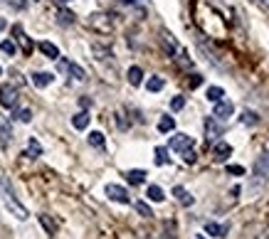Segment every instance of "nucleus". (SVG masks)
Listing matches in <instances>:
<instances>
[{
  "label": "nucleus",
  "instance_id": "1",
  "mask_svg": "<svg viewBox=\"0 0 269 239\" xmlns=\"http://www.w3.org/2000/svg\"><path fill=\"white\" fill-rule=\"evenodd\" d=\"M0 192H3V202H5V207H8V210H10L18 220H27V217H30V215H27V210L20 205V200L15 197L10 180H3V183H0Z\"/></svg>",
  "mask_w": 269,
  "mask_h": 239
},
{
  "label": "nucleus",
  "instance_id": "2",
  "mask_svg": "<svg viewBox=\"0 0 269 239\" xmlns=\"http://www.w3.org/2000/svg\"><path fill=\"white\" fill-rule=\"evenodd\" d=\"M104 195L109 197V200H114V202H121V205H129L131 202V195H129V190L126 187H121V185H106L104 187Z\"/></svg>",
  "mask_w": 269,
  "mask_h": 239
},
{
  "label": "nucleus",
  "instance_id": "3",
  "mask_svg": "<svg viewBox=\"0 0 269 239\" xmlns=\"http://www.w3.org/2000/svg\"><path fill=\"white\" fill-rule=\"evenodd\" d=\"M0 106L3 109H15L18 106V87H13V84L0 87Z\"/></svg>",
  "mask_w": 269,
  "mask_h": 239
},
{
  "label": "nucleus",
  "instance_id": "4",
  "mask_svg": "<svg viewBox=\"0 0 269 239\" xmlns=\"http://www.w3.org/2000/svg\"><path fill=\"white\" fill-rule=\"evenodd\" d=\"M222 131H225V129L215 121V116H208V118H205V143L212 146V143L222 136Z\"/></svg>",
  "mask_w": 269,
  "mask_h": 239
},
{
  "label": "nucleus",
  "instance_id": "5",
  "mask_svg": "<svg viewBox=\"0 0 269 239\" xmlns=\"http://www.w3.org/2000/svg\"><path fill=\"white\" fill-rule=\"evenodd\" d=\"M254 178L257 180H269V153H262L254 161Z\"/></svg>",
  "mask_w": 269,
  "mask_h": 239
},
{
  "label": "nucleus",
  "instance_id": "6",
  "mask_svg": "<svg viewBox=\"0 0 269 239\" xmlns=\"http://www.w3.org/2000/svg\"><path fill=\"white\" fill-rule=\"evenodd\" d=\"M232 113H235V104L227 101V99H220V101L215 104V111H212V116L220 118V121H227V118L232 116Z\"/></svg>",
  "mask_w": 269,
  "mask_h": 239
},
{
  "label": "nucleus",
  "instance_id": "7",
  "mask_svg": "<svg viewBox=\"0 0 269 239\" xmlns=\"http://www.w3.org/2000/svg\"><path fill=\"white\" fill-rule=\"evenodd\" d=\"M168 148H171V150L183 153V150H188V148H193V138H190V136H185V133H178V136H173V138H171Z\"/></svg>",
  "mask_w": 269,
  "mask_h": 239
},
{
  "label": "nucleus",
  "instance_id": "8",
  "mask_svg": "<svg viewBox=\"0 0 269 239\" xmlns=\"http://www.w3.org/2000/svg\"><path fill=\"white\" fill-rule=\"evenodd\" d=\"M212 153H215V161L217 163H225L227 158L232 155V146L225 143V141H217V143H212Z\"/></svg>",
  "mask_w": 269,
  "mask_h": 239
},
{
  "label": "nucleus",
  "instance_id": "9",
  "mask_svg": "<svg viewBox=\"0 0 269 239\" xmlns=\"http://www.w3.org/2000/svg\"><path fill=\"white\" fill-rule=\"evenodd\" d=\"M13 141V129H10V121H5L3 116H0V143H3V148H8Z\"/></svg>",
  "mask_w": 269,
  "mask_h": 239
},
{
  "label": "nucleus",
  "instance_id": "10",
  "mask_svg": "<svg viewBox=\"0 0 269 239\" xmlns=\"http://www.w3.org/2000/svg\"><path fill=\"white\" fill-rule=\"evenodd\" d=\"M52 79H55V76H52L50 72H35V74H32V84H35L37 89H45V87L52 84Z\"/></svg>",
  "mask_w": 269,
  "mask_h": 239
},
{
  "label": "nucleus",
  "instance_id": "11",
  "mask_svg": "<svg viewBox=\"0 0 269 239\" xmlns=\"http://www.w3.org/2000/svg\"><path fill=\"white\" fill-rule=\"evenodd\" d=\"M59 69H67L74 79H79V82L87 76V74H84V69H82L79 64H74V62H59Z\"/></svg>",
  "mask_w": 269,
  "mask_h": 239
},
{
  "label": "nucleus",
  "instance_id": "12",
  "mask_svg": "<svg viewBox=\"0 0 269 239\" xmlns=\"http://www.w3.org/2000/svg\"><path fill=\"white\" fill-rule=\"evenodd\" d=\"M173 195H175V200H178L180 205H185V207H190V205L195 202L193 197L188 195V190H185V187H180V185H175V187H173Z\"/></svg>",
  "mask_w": 269,
  "mask_h": 239
},
{
  "label": "nucleus",
  "instance_id": "13",
  "mask_svg": "<svg viewBox=\"0 0 269 239\" xmlns=\"http://www.w3.org/2000/svg\"><path fill=\"white\" fill-rule=\"evenodd\" d=\"M89 113L87 111H79V113H77V116H72V126L77 129V131H84L87 126H89Z\"/></svg>",
  "mask_w": 269,
  "mask_h": 239
},
{
  "label": "nucleus",
  "instance_id": "14",
  "mask_svg": "<svg viewBox=\"0 0 269 239\" xmlns=\"http://www.w3.org/2000/svg\"><path fill=\"white\" fill-rule=\"evenodd\" d=\"M205 232L210 237H225L227 234V227L225 224H217V222H205Z\"/></svg>",
  "mask_w": 269,
  "mask_h": 239
},
{
  "label": "nucleus",
  "instance_id": "15",
  "mask_svg": "<svg viewBox=\"0 0 269 239\" xmlns=\"http://www.w3.org/2000/svg\"><path fill=\"white\" fill-rule=\"evenodd\" d=\"M146 195H148V200L151 202H163V190L158 187V185H148V190H146Z\"/></svg>",
  "mask_w": 269,
  "mask_h": 239
},
{
  "label": "nucleus",
  "instance_id": "16",
  "mask_svg": "<svg viewBox=\"0 0 269 239\" xmlns=\"http://www.w3.org/2000/svg\"><path fill=\"white\" fill-rule=\"evenodd\" d=\"M173 129H175V118H173V116H161L158 131H161V133H171Z\"/></svg>",
  "mask_w": 269,
  "mask_h": 239
},
{
  "label": "nucleus",
  "instance_id": "17",
  "mask_svg": "<svg viewBox=\"0 0 269 239\" xmlns=\"http://www.w3.org/2000/svg\"><path fill=\"white\" fill-rule=\"evenodd\" d=\"M40 52H42L45 57H50V59H57V57H59V50H57V45H52V42H40Z\"/></svg>",
  "mask_w": 269,
  "mask_h": 239
},
{
  "label": "nucleus",
  "instance_id": "18",
  "mask_svg": "<svg viewBox=\"0 0 269 239\" xmlns=\"http://www.w3.org/2000/svg\"><path fill=\"white\" fill-rule=\"evenodd\" d=\"M13 30H15V35H18V39H20V45H22V52H25V55H30V52H32V42H30V39L22 35V27H20V25H15Z\"/></svg>",
  "mask_w": 269,
  "mask_h": 239
},
{
  "label": "nucleus",
  "instance_id": "19",
  "mask_svg": "<svg viewBox=\"0 0 269 239\" xmlns=\"http://www.w3.org/2000/svg\"><path fill=\"white\" fill-rule=\"evenodd\" d=\"M25 155H27V158H40V155H42V146L37 143L35 138H30V141H27V153H25Z\"/></svg>",
  "mask_w": 269,
  "mask_h": 239
},
{
  "label": "nucleus",
  "instance_id": "20",
  "mask_svg": "<svg viewBox=\"0 0 269 239\" xmlns=\"http://www.w3.org/2000/svg\"><path fill=\"white\" fill-rule=\"evenodd\" d=\"M141 79H143L141 67H131V69H129V84H131V87H138V84H141Z\"/></svg>",
  "mask_w": 269,
  "mask_h": 239
},
{
  "label": "nucleus",
  "instance_id": "21",
  "mask_svg": "<svg viewBox=\"0 0 269 239\" xmlns=\"http://www.w3.org/2000/svg\"><path fill=\"white\" fill-rule=\"evenodd\" d=\"M126 180H129L131 185H141V183L146 180V170H129V173H126Z\"/></svg>",
  "mask_w": 269,
  "mask_h": 239
},
{
  "label": "nucleus",
  "instance_id": "22",
  "mask_svg": "<svg viewBox=\"0 0 269 239\" xmlns=\"http://www.w3.org/2000/svg\"><path fill=\"white\" fill-rule=\"evenodd\" d=\"M163 45H166V50H168L171 55H178V45H175V39H173V35H171V32H166V30H163Z\"/></svg>",
  "mask_w": 269,
  "mask_h": 239
},
{
  "label": "nucleus",
  "instance_id": "23",
  "mask_svg": "<svg viewBox=\"0 0 269 239\" xmlns=\"http://www.w3.org/2000/svg\"><path fill=\"white\" fill-rule=\"evenodd\" d=\"M240 121H242L245 126H257V124H259V116H257L254 111H247V109H245V113H242Z\"/></svg>",
  "mask_w": 269,
  "mask_h": 239
},
{
  "label": "nucleus",
  "instance_id": "24",
  "mask_svg": "<svg viewBox=\"0 0 269 239\" xmlns=\"http://www.w3.org/2000/svg\"><path fill=\"white\" fill-rule=\"evenodd\" d=\"M171 161V158H168V148L166 146H158L156 148V165H166Z\"/></svg>",
  "mask_w": 269,
  "mask_h": 239
},
{
  "label": "nucleus",
  "instance_id": "25",
  "mask_svg": "<svg viewBox=\"0 0 269 239\" xmlns=\"http://www.w3.org/2000/svg\"><path fill=\"white\" fill-rule=\"evenodd\" d=\"M205 96H208V101L217 104V101H220V99L225 96V92H222L220 87H208V94H205Z\"/></svg>",
  "mask_w": 269,
  "mask_h": 239
},
{
  "label": "nucleus",
  "instance_id": "26",
  "mask_svg": "<svg viewBox=\"0 0 269 239\" xmlns=\"http://www.w3.org/2000/svg\"><path fill=\"white\" fill-rule=\"evenodd\" d=\"M89 146L104 148V133H101V131H92V133H89Z\"/></svg>",
  "mask_w": 269,
  "mask_h": 239
},
{
  "label": "nucleus",
  "instance_id": "27",
  "mask_svg": "<svg viewBox=\"0 0 269 239\" xmlns=\"http://www.w3.org/2000/svg\"><path fill=\"white\" fill-rule=\"evenodd\" d=\"M146 87H148V92H161L163 89V79L161 76H151L146 82Z\"/></svg>",
  "mask_w": 269,
  "mask_h": 239
},
{
  "label": "nucleus",
  "instance_id": "28",
  "mask_svg": "<svg viewBox=\"0 0 269 239\" xmlns=\"http://www.w3.org/2000/svg\"><path fill=\"white\" fill-rule=\"evenodd\" d=\"M15 121H20V124H30V121H32V111H30V109H20V111H15Z\"/></svg>",
  "mask_w": 269,
  "mask_h": 239
},
{
  "label": "nucleus",
  "instance_id": "29",
  "mask_svg": "<svg viewBox=\"0 0 269 239\" xmlns=\"http://www.w3.org/2000/svg\"><path fill=\"white\" fill-rule=\"evenodd\" d=\"M0 50H3L5 55H10V57L18 52V47H15V42H13V39H3V45H0Z\"/></svg>",
  "mask_w": 269,
  "mask_h": 239
},
{
  "label": "nucleus",
  "instance_id": "30",
  "mask_svg": "<svg viewBox=\"0 0 269 239\" xmlns=\"http://www.w3.org/2000/svg\"><path fill=\"white\" fill-rule=\"evenodd\" d=\"M57 20H59V25H72V22H74V15H72L69 10H59Z\"/></svg>",
  "mask_w": 269,
  "mask_h": 239
},
{
  "label": "nucleus",
  "instance_id": "31",
  "mask_svg": "<svg viewBox=\"0 0 269 239\" xmlns=\"http://www.w3.org/2000/svg\"><path fill=\"white\" fill-rule=\"evenodd\" d=\"M40 224H42V227H45L50 234H55V229H57V227H55V222H52L47 215H40Z\"/></svg>",
  "mask_w": 269,
  "mask_h": 239
},
{
  "label": "nucleus",
  "instance_id": "32",
  "mask_svg": "<svg viewBox=\"0 0 269 239\" xmlns=\"http://www.w3.org/2000/svg\"><path fill=\"white\" fill-rule=\"evenodd\" d=\"M183 161H185L188 165H193V163L198 161V155H195V150H193V148H188V150H183Z\"/></svg>",
  "mask_w": 269,
  "mask_h": 239
},
{
  "label": "nucleus",
  "instance_id": "33",
  "mask_svg": "<svg viewBox=\"0 0 269 239\" xmlns=\"http://www.w3.org/2000/svg\"><path fill=\"white\" fill-rule=\"evenodd\" d=\"M136 210H138L141 217H153V212H151V207L146 202H136Z\"/></svg>",
  "mask_w": 269,
  "mask_h": 239
},
{
  "label": "nucleus",
  "instance_id": "34",
  "mask_svg": "<svg viewBox=\"0 0 269 239\" xmlns=\"http://www.w3.org/2000/svg\"><path fill=\"white\" fill-rule=\"evenodd\" d=\"M200 84H203V76H200V74H193V76H190V82H188L190 89H198Z\"/></svg>",
  "mask_w": 269,
  "mask_h": 239
},
{
  "label": "nucleus",
  "instance_id": "35",
  "mask_svg": "<svg viewBox=\"0 0 269 239\" xmlns=\"http://www.w3.org/2000/svg\"><path fill=\"white\" fill-rule=\"evenodd\" d=\"M183 106H185V96H175V99L171 101V109H173V111H180Z\"/></svg>",
  "mask_w": 269,
  "mask_h": 239
},
{
  "label": "nucleus",
  "instance_id": "36",
  "mask_svg": "<svg viewBox=\"0 0 269 239\" xmlns=\"http://www.w3.org/2000/svg\"><path fill=\"white\" fill-rule=\"evenodd\" d=\"M227 173L230 175H245V168L242 165H227Z\"/></svg>",
  "mask_w": 269,
  "mask_h": 239
},
{
  "label": "nucleus",
  "instance_id": "37",
  "mask_svg": "<svg viewBox=\"0 0 269 239\" xmlns=\"http://www.w3.org/2000/svg\"><path fill=\"white\" fill-rule=\"evenodd\" d=\"M254 3H257L259 8H269V0H254Z\"/></svg>",
  "mask_w": 269,
  "mask_h": 239
},
{
  "label": "nucleus",
  "instance_id": "38",
  "mask_svg": "<svg viewBox=\"0 0 269 239\" xmlns=\"http://www.w3.org/2000/svg\"><path fill=\"white\" fill-rule=\"evenodd\" d=\"M59 3H62V5H67V3H69V0H59Z\"/></svg>",
  "mask_w": 269,
  "mask_h": 239
},
{
  "label": "nucleus",
  "instance_id": "39",
  "mask_svg": "<svg viewBox=\"0 0 269 239\" xmlns=\"http://www.w3.org/2000/svg\"><path fill=\"white\" fill-rule=\"evenodd\" d=\"M3 27H5V22H3V20H0V30H3Z\"/></svg>",
  "mask_w": 269,
  "mask_h": 239
},
{
  "label": "nucleus",
  "instance_id": "40",
  "mask_svg": "<svg viewBox=\"0 0 269 239\" xmlns=\"http://www.w3.org/2000/svg\"><path fill=\"white\" fill-rule=\"evenodd\" d=\"M124 3H136V0H124Z\"/></svg>",
  "mask_w": 269,
  "mask_h": 239
},
{
  "label": "nucleus",
  "instance_id": "41",
  "mask_svg": "<svg viewBox=\"0 0 269 239\" xmlns=\"http://www.w3.org/2000/svg\"><path fill=\"white\" fill-rule=\"evenodd\" d=\"M195 239H205V237H203V234H198V237H195Z\"/></svg>",
  "mask_w": 269,
  "mask_h": 239
},
{
  "label": "nucleus",
  "instance_id": "42",
  "mask_svg": "<svg viewBox=\"0 0 269 239\" xmlns=\"http://www.w3.org/2000/svg\"><path fill=\"white\" fill-rule=\"evenodd\" d=\"M0 74H3V67H0Z\"/></svg>",
  "mask_w": 269,
  "mask_h": 239
},
{
  "label": "nucleus",
  "instance_id": "43",
  "mask_svg": "<svg viewBox=\"0 0 269 239\" xmlns=\"http://www.w3.org/2000/svg\"><path fill=\"white\" fill-rule=\"evenodd\" d=\"M35 3H37V0H35Z\"/></svg>",
  "mask_w": 269,
  "mask_h": 239
}]
</instances>
